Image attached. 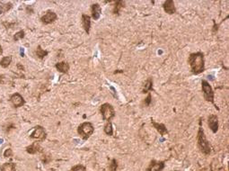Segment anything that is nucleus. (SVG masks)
Wrapping results in <instances>:
<instances>
[{
	"label": "nucleus",
	"mask_w": 229,
	"mask_h": 171,
	"mask_svg": "<svg viewBox=\"0 0 229 171\" xmlns=\"http://www.w3.org/2000/svg\"><path fill=\"white\" fill-rule=\"evenodd\" d=\"M188 62L190 66L191 73L194 75H198L205 70V60L204 54L202 52H194L189 56Z\"/></svg>",
	"instance_id": "1"
},
{
	"label": "nucleus",
	"mask_w": 229,
	"mask_h": 171,
	"mask_svg": "<svg viewBox=\"0 0 229 171\" xmlns=\"http://www.w3.org/2000/svg\"><path fill=\"white\" fill-rule=\"evenodd\" d=\"M198 146L200 149V150L205 154V155H208L210 154L211 151V148L209 145V142L206 138L205 134H204V131L201 127H199L198 132Z\"/></svg>",
	"instance_id": "2"
},
{
	"label": "nucleus",
	"mask_w": 229,
	"mask_h": 171,
	"mask_svg": "<svg viewBox=\"0 0 229 171\" xmlns=\"http://www.w3.org/2000/svg\"><path fill=\"white\" fill-rule=\"evenodd\" d=\"M94 131V128L93 124L89 122H85L83 123L82 124H80L77 129V132L83 137L84 140H87Z\"/></svg>",
	"instance_id": "3"
},
{
	"label": "nucleus",
	"mask_w": 229,
	"mask_h": 171,
	"mask_svg": "<svg viewBox=\"0 0 229 171\" xmlns=\"http://www.w3.org/2000/svg\"><path fill=\"white\" fill-rule=\"evenodd\" d=\"M101 114L103 115V119L104 121L110 122L112 118L115 116V111L113 106L108 103H105L104 105H102V106L100 108Z\"/></svg>",
	"instance_id": "4"
},
{
	"label": "nucleus",
	"mask_w": 229,
	"mask_h": 171,
	"mask_svg": "<svg viewBox=\"0 0 229 171\" xmlns=\"http://www.w3.org/2000/svg\"><path fill=\"white\" fill-rule=\"evenodd\" d=\"M201 87H202L203 96H204L205 100L214 104V91H213L211 86L209 85V83L206 80H202L201 81Z\"/></svg>",
	"instance_id": "5"
},
{
	"label": "nucleus",
	"mask_w": 229,
	"mask_h": 171,
	"mask_svg": "<svg viewBox=\"0 0 229 171\" xmlns=\"http://www.w3.org/2000/svg\"><path fill=\"white\" fill-rule=\"evenodd\" d=\"M30 138L33 140H44L46 138V131L43 127L38 125L36 127H34L33 131L31 133Z\"/></svg>",
	"instance_id": "6"
},
{
	"label": "nucleus",
	"mask_w": 229,
	"mask_h": 171,
	"mask_svg": "<svg viewBox=\"0 0 229 171\" xmlns=\"http://www.w3.org/2000/svg\"><path fill=\"white\" fill-rule=\"evenodd\" d=\"M58 18V15H56V13H54L53 11H47L44 15H42L41 17V21L44 23V24H50L53 22H55Z\"/></svg>",
	"instance_id": "7"
},
{
	"label": "nucleus",
	"mask_w": 229,
	"mask_h": 171,
	"mask_svg": "<svg viewBox=\"0 0 229 171\" xmlns=\"http://www.w3.org/2000/svg\"><path fill=\"white\" fill-rule=\"evenodd\" d=\"M165 169V162L164 161H152L149 164L146 171H162Z\"/></svg>",
	"instance_id": "8"
},
{
	"label": "nucleus",
	"mask_w": 229,
	"mask_h": 171,
	"mask_svg": "<svg viewBox=\"0 0 229 171\" xmlns=\"http://www.w3.org/2000/svg\"><path fill=\"white\" fill-rule=\"evenodd\" d=\"M208 126L214 133H216L218 131V130H219V118L217 115H211L208 117Z\"/></svg>",
	"instance_id": "9"
},
{
	"label": "nucleus",
	"mask_w": 229,
	"mask_h": 171,
	"mask_svg": "<svg viewBox=\"0 0 229 171\" xmlns=\"http://www.w3.org/2000/svg\"><path fill=\"white\" fill-rule=\"evenodd\" d=\"M11 102H12V104L15 107H20L22 106L23 105H24V103H25V101H24V99H23V97L19 94V93H15V94H14L13 96H11L10 98Z\"/></svg>",
	"instance_id": "10"
},
{
	"label": "nucleus",
	"mask_w": 229,
	"mask_h": 171,
	"mask_svg": "<svg viewBox=\"0 0 229 171\" xmlns=\"http://www.w3.org/2000/svg\"><path fill=\"white\" fill-rule=\"evenodd\" d=\"M163 8L166 11V13L169 14V15H173L176 12L175 9V6H174V2L173 0H167L164 4H163Z\"/></svg>",
	"instance_id": "11"
},
{
	"label": "nucleus",
	"mask_w": 229,
	"mask_h": 171,
	"mask_svg": "<svg viewBox=\"0 0 229 171\" xmlns=\"http://www.w3.org/2000/svg\"><path fill=\"white\" fill-rule=\"evenodd\" d=\"M91 11H92V17L94 20H98L102 14V7L99 4L95 3L91 6Z\"/></svg>",
	"instance_id": "12"
},
{
	"label": "nucleus",
	"mask_w": 229,
	"mask_h": 171,
	"mask_svg": "<svg viewBox=\"0 0 229 171\" xmlns=\"http://www.w3.org/2000/svg\"><path fill=\"white\" fill-rule=\"evenodd\" d=\"M151 123H152L154 128H156V131H157L162 136H164V135H166V134H168V130H167L166 127V125H165L164 123H156V122H155L153 119H151Z\"/></svg>",
	"instance_id": "13"
},
{
	"label": "nucleus",
	"mask_w": 229,
	"mask_h": 171,
	"mask_svg": "<svg viewBox=\"0 0 229 171\" xmlns=\"http://www.w3.org/2000/svg\"><path fill=\"white\" fill-rule=\"evenodd\" d=\"M82 24H83L84 29L87 34H89L90 29H91V17L87 15H82Z\"/></svg>",
	"instance_id": "14"
},
{
	"label": "nucleus",
	"mask_w": 229,
	"mask_h": 171,
	"mask_svg": "<svg viewBox=\"0 0 229 171\" xmlns=\"http://www.w3.org/2000/svg\"><path fill=\"white\" fill-rule=\"evenodd\" d=\"M55 67H56V69H57L59 72L64 73V74L67 73L68 70H69V64H68L67 62H66V61L59 62V63H57V64L55 65Z\"/></svg>",
	"instance_id": "15"
},
{
	"label": "nucleus",
	"mask_w": 229,
	"mask_h": 171,
	"mask_svg": "<svg viewBox=\"0 0 229 171\" xmlns=\"http://www.w3.org/2000/svg\"><path fill=\"white\" fill-rule=\"evenodd\" d=\"M152 90H153V79L151 77H149L146 79V81L144 84L142 93H148L149 91H152Z\"/></svg>",
	"instance_id": "16"
},
{
	"label": "nucleus",
	"mask_w": 229,
	"mask_h": 171,
	"mask_svg": "<svg viewBox=\"0 0 229 171\" xmlns=\"http://www.w3.org/2000/svg\"><path fill=\"white\" fill-rule=\"evenodd\" d=\"M41 150H42V148L40 147L39 143H37V142L31 144V146L26 148V151L28 153H30V154H35V153H37V152H39Z\"/></svg>",
	"instance_id": "17"
},
{
	"label": "nucleus",
	"mask_w": 229,
	"mask_h": 171,
	"mask_svg": "<svg viewBox=\"0 0 229 171\" xmlns=\"http://www.w3.org/2000/svg\"><path fill=\"white\" fill-rule=\"evenodd\" d=\"M1 171H16L15 164L14 163H5L0 167Z\"/></svg>",
	"instance_id": "18"
},
{
	"label": "nucleus",
	"mask_w": 229,
	"mask_h": 171,
	"mask_svg": "<svg viewBox=\"0 0 229 171\" xmlns=\"http://www.w3.org/2000/svg\"><path fill=\"white\" fill-rule=\"evenodd\" d=\"M124 4H125V2H123V1H116L114 6H113V11H112L113 14L114 15H119L121 9L124 6Z\"/></svg>",
	"instance_id": "19"
},
{
	"label": "nucleus",
	"mask_w": 229,
	"mask_h": 171,
	"mask_svg": "<svg viewBox=\"0 0 229 171\" xmlns=\"http://www.w3.org/2000/svg\"><path fill=\"white\" fill-rule=\"evenodd\" d=\"M104 132L109 135V136H112L113 135V127H112V123L111 122H108L105 126H104Z\"/></svg>",
	"instance_id": "20"
},
{
	"label": "nucleus",
	"mask_w": 229,
	"mask_h": 171,
	"mask_svg": "<svg viewBox=\"0 0 229 171\" xmlns=\"http://www.w3.org/2000/svg\"><path fill=\"white\" fill-rule=\"evenodd\" d=\"M11 61H12V57L11 56H6L4 57L1 60H0V66L3 68H7L10 65Z\"/></svg>",
	"instance_id": "21"
},
{
	"label": "nucleus",
	"mask_w": 229,
	"mask_h": 171,
	"mask_svg": "<svg viewBox=\"0 0 229 171\" xmlns=\"http://www.w3.org/2000/svg\"><path fill=\"white\" fill-rule=\"evenodd\" d=\"M48 52L47 51H44L43 49H42V47L39 45L38 46V48H37V51H36V54H37V56H38V58L39 59H44L47 55H48Z\"/></svg>",
	"instance_id": "22"
},
{
	"label": "nucleus",
	"mask_w": 229,
	"mask_h": 171,
	"mask_svg": "<svg viewBox=\"0 0 229 171\" xmlns=\"http://www.w3.org/2000/svg\"><path fill=\"white\" fill-rule=\"evenodd\" d=\"M24 37V31H19L18 32H16L15 34H14V40L15 41V42H17V41H19V40H21Z\"/></svg>",
	"instance_id": "23"
},
{
	"label": "nucleus",
	"mask_w": 229,
	"mask_h": 171,
	"mask_svg": "<svg viewBox=\"0 0 229 171\" xmlns=\"http://www.w3.org/2000/svg\"><path fill=\"white\" fill-rule=\"evenodd\" d=\"M117 167H118V165H117L116 160H112L110 167H109V169H110V171H116L117 170Z\"/></svg>",
	"instance_id": "24"
},
{
	"label": "nucleus",
	"mask_w": 229,
	"mask_h": 171,
	"mask_svg": "<svg viewBox=\"0 0 229 171\" xmlns=\"http://www.w3.org/2000/svg\"><path fill=\"white\" fill-rule=\"evenodd\" d=\"M151 102H152V95L149 93L147 95V96H146V99H145V105H146V106H149L150 104H151Z\"/></svg>",
	"instance_id": "25"
},
{
	"label": "nucleus",
	"mask_w": 229,
	"mask_h": 171,
	"mask_svg": "<svg viewBox=\"0 0 229 171\" xmlns=\"http://www.w3.org/2000/svg\"><path fill=\"white\" fill-rule=\"evenodd\" d=\"M72 171H86L85 168L82 166V165H77V166H75L73 169H72Z\"/></svg>",
	"instance_id": "26"
},
{
	"label": "nucleus",
	"mask_w": 229,
	"mask_h": 171,
	"mask_svg": "<svg viewBox=\"0 0 229 171\" xmlns=\"http://www.w3.org/2000/svg\"><path fill=\"white\" fill-rule=\"evenodd\" d=\"M13 155V151L11 149H7V150L5 151V153H4V157L5 158H9Z\"/></svg>",
	"instance_id": "27"
},
{
	"label": "nucleus",
	"mask_w": 229,
	"mask_h": 171,
	"mask_svg": "<svg viewBox=\"0 0 229 171\" xmlns=\"http://www.w3.org/2000/svg\"><path fill=\"white\" fill-rule=\"evenodd\" d=\"M20 55H21L22 57L24 56V50H23V48H20Z\"/></svg>",
	"instance_id": "28"
},
{
	"label": "nucleus",
	"mask_w": 229,
	"mask_h": 171,
	"mask_svg": "<svg viewBox=\"0 0 229 171\" xmlns=\"http://www.w3.org/2000/svg\"><path fill=\"white\" fill-rule=\"evenodd\" d=\"M4 9H3V5H0V15L4 12Z\"/></svg>",
	"instance_id": "29"
},
{
	"label": "nucleus",
	"mask_w": 229,
	"mask_h": 171,
	"mask_svg": "<svg viewBox=\"0 0 229 171\" xmlns=\"http://www.w3.org/2000/svg\"><path fill=\"white\" fill-rule=\"evenodd\" d=\"M3 53V50H2V47L0 46V55Z\"/></svg>",
	"instance_id": "30"
},
{
	"label": "nucleus",
	"mask_w": 229,
	"mask_h": 171,
	"mask_svg": "<svg viewBox=\"0 0 229 171\" xmlns=\"http://www.w3.org/2000/svg\"><path fill=\"white\" fill-rule=\"evenodd\" d=\"M1 142H2V140H0V143H1Z\"/></svg>",
	"instance_id": "31"
},
{
	"label": "nucleus",
	"mask_w": 229,
	"mask_h": 171,
	"mask_svg": "<svg viewBox=\"0 0 229 171\" xmlns=\"http://www.w3.org/2000/svg\"><path fill=\"white\" fill-rule=\"evenodd\" d=\"M175 171H178V170H175Z\"/></svg>",
	"instance_id": "32"
}]
</instances>
